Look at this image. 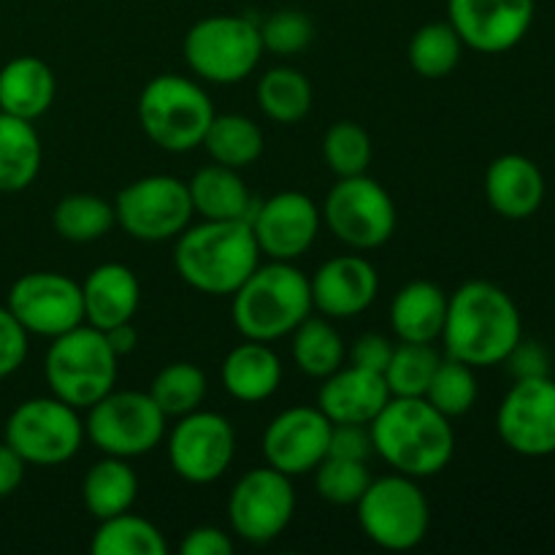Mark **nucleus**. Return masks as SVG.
<instances>
[{
	"label": "nucleus",
	"instance_id": "9b49d317",
	"mask_svg": "<svg viewBox=\"0 0 555 555\" xmlns=\"http://www.w3.org/2000/svg\"><path fill=\"white\" fill-rule=\"evenodd\" d=\"M325 228L350 249H377L396 231V204L369 173L345 177L328 190L320 209Z\"/></svg>",
	"mask_w": 555,
	"mask_h": 555
},
{
	"label": "nucleus",
	"instance_id": "423d86ee",
	"mask_svg": "<svg viewBox=\"0 0 555 555\" xmlns=\"http://www.w3.org/2000/svg\"><path fill=\"white\" fill-rule=\"evenodd\" d=\"M215 114L204 87L179 74L155 76L139 95V125L144 135L177 155L204 144Z\"/></svg>",
	"mask_w": 555,
	"mask_h": 555
},
{
	"label": "nucleus",
	"instance_id": "de8ad7c7",
	"mask_svg": "<svg viewBox=\"0 0 555 555\" xmlns=\"http://www.w3.org/2000/svg\"><path fill=\"white\" fill-rule=\"evenodd\" d=\"M25 459L11 444L0 442V499H9L20 491L25 480Z\"/></svg>",
	"mask_w": 555,
	"mask_h": 555
},
{
	"label": "nucleus",
	"instance_id": "58836bf2",
	"mask_svg": "<svg viewBox=\"0 0 555 555\" xmlns=\"http://www.w3.org/2000/svg\"><path fill=\"white\" fill-rule=\"evenodd\" d=\"M323 157L331 171L336 173V179L366 173L369 163H372V139L358 122L341 119L325 130Z\"/></svg>",
	"mask_w": 555,
	"mask_h": 555
},
{
	"label": "nucleus",
	"instance_id": "c756f323",
	"mask_svg": "<svg viewBox=\"0 0 555 555\" xmlns=\"http://www.w3.org/2000/svg\"><path fill=\"white\" fill-rule=\"evenodd\" d=\"M204 146L209 157L228 168H247L263 155V130L258 122L244 114H215L209 130L204 135Z\"/></svg>",
	"mask_w": 555,
	"mask_h": 555
},
{
	"label": "nucleus",
	"instance_id": "c9c22d12",
	"mask_svg": "<svg viewBox=\"0 0 555 555\" xmlns=\"http://www.w3.org/2000/svg\"><path fill=\"white\" fill-rule=\"evenodd\" d=\"M206 390H209V379L204 369L190 361L168 363L150 385V396L166 417H182L201 410Z\"/></svg>",
	"mask_w": 555,
	"mask_h": 555
},
{
	"label": "nucleus",
	"instance_id": "4c0bfd02",
	"mask_svg": "<svg viewBox=\"0 0 555 555\" xmlns=\"http://www.w3.org/2000/svg\"><path fill=\"white\" fill-rule=\"evenodd\" d=\"M477 393H480V388H477L475 369L448 356L439 361L431 385H428L423 399H426L434 410H439L444 417L453 421V417L466 415V412L475 406Z\"/></svg>",
	"mask_w": 555,
	"mask_h": 555
},
{
	"label": "nucleus",
	"instance_id": "39448f33",
	"mask_svg": "<svg viewBox=\"0 0 555 555\" xmlns=\"http://www.w3.org/2000/svg\"><path fill=\"white\" fill-rule=\"evenodd\" d=\"M119 356L108 345L106 334L90 323H81L54 336L43 358V377L49 390L76 410H90L108 390H114Z\"/></svg>",
	"mask_w": 555,
	"mask_h": 555
},
{
	"label": "nucleus",
	"instance_id": "aec40b11",
	"mask_svg": "<svg viewBox=\"0 0 555 555\" xmlns=\"http://www.w3.org/2000/svg\"><path fill=\"white\" fill-rule=\"evenodd\" d=\"M309 291L323 318L350 320L377 301L379 274L363 255H336L309 276Z\"/></svg>",
	"mask_w": 555,
	"mask_h": 555
},
{
	"label": "nucleus",
	"instance_id": "a19ab883",
	"mask_svg": "<svg viewBox=\"0 0 555 555\" xmlns=\"http://www.w3.org/2000/svg\"><path fill=\"white\" fill-rule=\"evenodd\" d=\"M266 52L274 54H298L312 43L314 25L304 11L280 9L260 25Z\"/></svg>",
	"mask_w": 555,
	"mask_h": 555
},
{
	"label": "nucleus",
	"instance_id": "bb28decb",
	"mask_svg": "<svg viewBox=\"0 0 555 555\" xmlns=\"http://www.w3.org/2000/svg\"><path fill=\"white\" fill-rule=\"evenodd\" d=\"M188 188L195 215L204 220H249L258 206L236 168L220 163L198 168Z\"/></svg>",
	"mask_w": 555,
	"mask_h": 555
},
{
	"label": "nucleus",
	"instance_id": "b1692460",
	"mask_svg": "<svg viewBox=\"0 0 555 555\" xmlns=\"http://www.w3.org/2000/svg\"><path fill=\"white\" fill-rule=\"evenodd\" d=\"M220 383L231 399L242 404L269 401L282 385V361L269 341L244 339L233 347L220 366Z\"/></svg>",
	"mask_w": 555,
	"mask_h": 555
},
{
	"label": "nucleus",
	"instance_id": "ddd939ff",
	"mask_svg": "<svg viewBox=\"0 0 555 555\" xmlns=\"http://www.w3.org/2000/svg\"><path fill=\"white\" fill-rule=\"evenodd\" d=\"M296 515L293 477L274 466L249 469L238 477L228 499V520L238 540L249 545H269L287 531Z\"/></svg>",
	"mask_w": 555,
	"mask_h": 555
},
{
	"label": "nucleus",
	"instance_id": "f3484780",
	"mask_svg": "<svg viewBox=\"0 0 555 555\" xmlns=\"http://www.w3.org/2000/svg\"><path fill=\"white\" fill-rule=\"evenodd\" d=\"M320 222H323V215L318 204L298 190H282L271 195L263 204L255 206L249 217L260 255L269 260H285V263H293L312 249Z\"/></svg>",
	"mask_w": 555,
	"mask_h": 555
},
{
	"label": "nucleus",
	"instance_id": "20e7f679",
	"mask_svg": "<svg viewBox=\"0 0 555 555\" xmlns=\"http://www.w3.org/2000/svg\"><path fill=\"white\" fill-rule=\"evenodd\" d=\"M231 318L244 339L276 341L312 314L309 276L285 260H269L236 287Z\"/></svg>",
	"mask_w": 555,
	"mask_h": 555
},
{
	"label": "nucleus",
	"instance_id": "7c9ffc66",
	"mask_svg": "<svg viewBox=\"0 0 555 555\" xmlns=\"http://www.w3.org/2000/svg\"><path fill=\"white\" fill-rule=\"evenodd\" d=\"M291 352L296 366L307 377L325 379L336 369L345 366L347 347L328 318H312L309 314L291 334Z\"/></svg>",
	"mask_w": 555,
	"mask_h": 555
},
{
	"label": "nucleus",
	"instance_id": "dca6fc26",
	"mask_svg": "<svg viewBox=\"0 0 555 555\" xmlns=\"http://www.w3.org/2000/svg\"><path fill=\"white\" fill-rule=\"evenodd\" d=\"M5 307L25 325L27 334L54 336L85 323L81 285L60 271H30L11 285Z\"/></svg>",
	"mask_w": 555,
	"mask_h": 555
},
{
	"label": "nucleus",
	"instance_id": "79ce46f5",
	"mask_svg": "<svg viewBox=\"0 0 555 555\" xmlns=\"http://www.w3.org/2000/svg\"><path fill=\"white\" fill-rule=\"evenodd\" d=\"M27 336L30 334L14 318V312L9 307H0V379L20 372L22 363L27 361V350H30Z\"/></svg>",
	"mask_w": 555,
	"mask_h": 555
},
{
	"label": "nucleus",
	"instance_id": "ea45409f",
	"mask_svg": "<svg viewBox=\"0 0 555 555\" xmlns=\"http://www.w3.org/2000/svg\"><path fill=\"white\" fill-rule=\"evenodd\" d=\"M312 475L320 496L336 507H356L369 482L374 480L366 461L336 459V455H325Z\"/></svg>",
	"mask_w": 555,
	"mask_h": 555
},
{
	"label": "nucleus",
	"instance_id": "c03bdc74",
	"mask_svg": "<svg viewBox=\"0 0 555 555\" xmlns=\"http://www.w3.org/2000/svg\"><path fill=\"white\" fill-rule=\"evenodd\" d=\"M504 363H507L509 374H513L515 379L547 377V374H551V356H547L545 347L537 345V341L520 339Z\"/></svg>",
	"mask_w": 555,
	"mask_h": 555
},
{
	"label": "nucleus",
	"instance_id": "49530a36",
	"mask_svg": "<svg viewBox=\"0 0 555 555\" xmlns=\"http://www.w3.org/2000/svg\"><path fill=\"white\" fill-rule=\"evenodd\" d=\"M179 553L182 555H231L233 540L222 529L215 526H198V529L188 531L179 542Z\"/></svg>",
	"mask_w": 555,
	"mask_h": 555
},
{
	"label": "nucleus",
	"instance_id": "1a4fd4ad",
	"mask_svg": "<svg viewBox=\"0 0 555 555\" xmlns=\"http://www.w3.org/2000/svg\"><path fill=\"white\" fill-rule=\"evenodd\" d=\"M160 406L144 390H108L87 410L85 437L103 455L139 459L152 453L166 437Z\"/></svg>",
	"mask_w": 555,
	"mask_h": 555
},
{
	"label": "nucleus",
	"instance_id": "f03ea898",
	"mask_svg": "<svg viewBox=\"0 0 555 555\" xmlns=\"http://www.w3.org/2000/svg\"><path fill=\"white\" fill-rule=\"evenodd\" d=\"M374 453L393 472L406 477H437L455 455V431L450 417L434 410L423 396H390L377 417L369 423Z\"/></svg>",
	"mask_w": 555,
	"mask_h": 555
},
{
	"label": "nucleus",
	"instance_id": "cd10ccee",
	"mask_svg": "<svg viewBox=\"0 0 555 555\" xmlns=\"http://www.w3.org/2000/svg\"><path fill=\"white\" fill-rule=\"evenodd\" d=\"M135 496H139V477L128 459L103 455L87 469L85 480H81V502L95 520L128 513L135 504Z\"/></svg>",
	"mask_w": 555,
	"mask_h": 555
},
{
	"label": "nucleus",
	"instance_id": "412c9836",
	"mask_svg": "<svg viewBox=\"0 0 555 555\" xmlns=\"http://www.w3.org/2000/svg\"><path fill=\"white\" fill-rule=\"evenodd\" d=\"M390 401L388 383L379 372L356 366H339L323 379L318 390V410L331 423L369 426Z\"/></svg>",
	"mask_w": 555,
	"mask_h": 555
},
{
	"label": "nucleus",
	"instance_id": "6ab92c4d",
	"mask_svg": "<svg viewBox=\"0 0 555 555\" xmlns=\"http://www.w3.org/2000/svg\"><path fill=\"white\" fill-rule=\"evenodd\" d=\"M334 423L318 406H291L280 412L263 431V459L287 477L312 475L328 455Z\"/></svg>",
	"mask_w": 555,
	"mask_h": 555
},
{
	"label": "nucleus",
	"instance_id": "a18cd8bd",
	"mask_svg": "<svg viewBox=\"0 0 555 555\" xmlns=\"http://www.w3.org/2000/svg\"><path fill=\"white\" fill-rule=\"evenodd\" d=\"M396 345L390 339H385L383 334H363L352 341L350 347V363L356 366L369 369V372H385L390 356H393Z\"/></svg>",
	"mask_w": 555,
	"mask_h": 555
},
{
	"label": "nucleus",
	"instance_id": "5701e85b",
	"mask_svg": "<svg viewBox=\"0 0 555 555\" xmlns=\"http://www.w3.org/2000/svg\"><path fill=\"white\" fill-rule=\"evenodd\" d=\"M85 323L108 331L133 323L141 307V282L125 263H101L81 282Z\"/></svg>",
	"mask_w": 555,
	"mask_h": 555
},
{
	"label": "nucleus",
	"instance_id": "7ed1b4c3",
	"mask_svg": "<svg viewBox=\"0 0 555 555\" xmlns=\"http://www.w3.org/2000/svg\"><path fill=\"white\" fill-rule=\"evenodd\" d=\"M260 249L249 220H204L177 236L173 269L179 280L206 296H233L258 269Z\"/></svg>",
	"mask_w": 555,
	"mask_h": 555
},
{
	"label": "nucleus",
	"instance_id": "2f4dec72",
	"mask_svg": "<svg viewBox=\"0 0 555 555\" xmlns=\"http://www.w3.org/2000/svg\"><path fill=\"white\" fill-rule=\"evenodd\" d=\"M312 85L307 76L291 65L266 70L258 81V106L271 122L296 125L312 108Z\"/></svg>",
	"mask_w": 555,
	"mask_h": 555
},
{
	"label": "nucleus",
	"instance_id": "4468645a",
	"mask_svg": "<svg viewBox=\"0 0 555 555\" xmlns=\"http://www.w3.org/2000/svg\"><path fill=\"white\" fill-rule=\"evenodd\" d=\"M236 459V431L220 412L195 410L177 417L168 434L171 469L193 486L217 482Z\"/></svg>",
	"mask_w": 555,
	"mask_h": 555
},
{
	"label": "nucleus",
	"instance_id": "2eb2a0df",
	"mask_svg": "<svg viewBox=\"0 0 555 555\" xmlns=\"http://www.w3.org/2000/svg\"><path fill=\"white\" fill-rule=\"evenodd\" d=\"M496 431L513 453L547 459L555 453V379H515L496 412Z\"/></svg>",
	"mask_w": 555,
	"mask_h": 555
},
{
	"label": "nucleus",
	"instance_id": "37998d69",
	"mask_svg": "<svg viewBox=\"0 0 555 555\" xmlns=\"http://www.w3.org/2000/svg\"><path fill=\"white\" fill-rule=\"evenodd\" d=\"M374 453L372 431L369 426H356V423H334L328 439V455L350 461H369Z\"/></svg>",
	"mask_w": 555,
	"mask_h": 555
},
{
	"label": "nucleus",
	"instance_id": "f704fd0d",
	"mask_svg": "<svg viewBox=\"0 0 555 555\" xmlns=\"http://www.w3.org/2000/svg\"><path fill=\"white\" fill-rule=\"evenodd\" d=\"M464 54V41L450 22H428L412 36L406 57L423 79H444L453 74Z\"/></svg>",
	"mask_w": 555,
	"mask_h": 555
},
{
	"label": "nucleus",
	"instance_id": "e433bc0d",
	"mask_svg": "<svg viewBox=\"0 0 555 555\" xmlns=\"http://www.w3.org/2000/svg\"><path fill=\"white\" fill-rule=\"evenodd\" d=\"M439 361L442 358L434 350V345H423V341H401V345H396L393 356H390L388 366L383 372L390 396H404V399L426 396Z\"/></svg>",
	"mask_w": 555,
	"mask_h": 555
},
{
	"label": "nucleus",
	"instance_id": "a878e982",
	"mask_svg": "<svg viewBox=\"0 0 555 555\" xmlns=\"http://www.w3.org/2000/svg\"><path fill=\"white\" fill-rule=\"evenodd\" d=\"M448 293L428 280L406 282L390 301V328L399 341L434 345L442 336Z\"/></svg>",
	"mask_w": 555,
	"mask_h": 555
},
{
	"label": "nucleus",
	"instance_id": "c85d7f7f",
	"mask_svg": "<svg viewBox=\"0 0 555 555\" xmlns=\"http://www.w3.org/2000/svg\"><path fill=\"white\" fill-rule=\"evenodd\" d=\"M43 150L30 119L0 112V193H22L41 171Z\"/></svg>",
	"mask_w": 555,
	"mask_h": 555
},
{
	"label": "nucleus",
	"instance_id": "f8f14e48",
	"mask_svg": "<svg viewBox=\"0 0 555 555\" xmlns=\"http://www.w3.org/2000/svg\"><path fill=\"white\" fill-rule=\"evenodd\" d=\"M114 215L128 236L139 242H168L190 225L195 209L188 182L168 173H150L119 190Z\"/></svg>",
	"mask_w": 555,
	"mask_h": 555
},
{
	"label": "nucleus",
	"instance_id": "f257e3e1",
	"mask_svg": "<svg viewBox=\"0 0 555 555\" xmlns=\"http://www.w3.org/2000/svg\"><path fill=\"white\" fill-rule=\"evenodd\" d=\"M439 339L444 341L448 356L464 361L466 366H499L524 339L518 304L493 282H464L453 296H448V314Z\"/></svg>",
	"mask_w": 555,
	"mask_h": 555
},
{
	"label": "nucleus",
	"instance_id": "6e6552de",
	"mask_svg": "<svg viewBox=\"0 0 555 555\" xmlns=\"http://www.w3.org/2000/svg\"><path fill=\"white\" fill-rule=\"evenodd\" d=\"M358 526L383 551H415L431 526V507L415 477L393 472L369 482L356 504Z\"/></svg>",
	"mask_w": 555,
	"mask_h": 555
},
{
	"label": "nucleus",
	"instance_id": "72a5a7b5",
	"mask_svg": "<svg viewBox=\"0 0 555 555\" xmlns=\"http://www.w3.org/2000/svg\"><path fill=\"white\" fill-rule=\"evenodd\" d=\"M52 225L60 238L74 244L98 242L117 225L114 204H108L101 195L74 193L65 195L52 211Z\"/></svg>",
	"mask_w": 555,
	"mask_h": 555
},
{
	"label": "nucleus",
	"instance_id": "4be33fe9",
	"mask_svg": "<svg viewBox=\"0 0 555 555\" xmlns=\"http://www.w3.org/2000/svg\"><path fill=\"white\" fill-rule=\"evenodd\" d=\"M488 206L507 220H526L537 215L545 201V177L531 157L509 152L499 155L486 168L482 179Z\"/></svg>",
	"mask_w": 555,
	"mask_h": 555
},
{
	"label": "nucleus",
	"instance_id": "09e8293b",
	"mask_svg": "<svg viewBox=\"0 0 555 555\" xmlns=\"http://www.w3.org/2000/svg\"><path fill=\"white\" fill-rule=\"evenodd\" d=\"M108 339V345H112V350L117 352L119 358L122 356H130V352L135 350V341H139V334H135L133 323H122V325H114V328L103 331Z\"/></svg>",
	"mask_w": 555,
	"mask_h": 555
},
{
	"label": "nucleus",
	"instance_id": "393cba45",
	"mask_svg": "<svg viewBox=\"0 0 555 555\" xmlns=\"http://www.w3.org/2000/svg\"><path fill=\"white\" fill-rule=\"evenodd\" d=\"M57 95L54 70L41 57L22 54L0 68V112L36 122Z\"/></svg>",
	"mask_w": 555,
	"mask_h": 555
},
{
	"label": "nucleus",
	"instance_id": "9d476101",
	"mask_svg": "<svg viewBox=\"0 0 555 555\" xmlns=\"http://www.w3.org/2000/svg\"><path fill=\"white\" fill-rule=\"evenodd\" d=\"M79 410L57 396H38L16 406L5 421V444L33 466H60L79 453L85 442Z\"/></svg>",
	"mask_w": 555,
	"mask_h": 555
},
{
	"label": "nucleus",
	"instance_id": "a211bd4d",
	"mask_svg": "<svg viewBox=\"0 0 555 555\" xmlns=\"http://www.w3.org/2000/svg\"><path fill=\"white\" fill-rule=\"evenodd\" d=\"M534 0H448V22L464 47L502 54L518 47L534 25Z\"/></svg>",
	"mask_w": 555,
	"mask_h": 555
},
{
	"label": "nucleus",
	"instance_id": "473e14b6",
	"mask_svg": "<svg viewBox=\"0 0 555 555\" xmlns=\"http://www.w3.org/2000/svg\"><path fill=\"white\" fill-rule=\"evenodd\" d=\"M90 551L92 555H166L168 545L152 520L128 509L114 518L98 520Z\"/></svg>",
	"mask_w": 555,
	"mask_h": 555
},
{
	"label": "nucleus",
	"instance_id": "0eeeda50",
	"mask_svg": "<svg viewBox=\"0 0 555 555\" xmlns=\"http://www.w3.org/2000/svg\"><path fill=\"white\" fill-rule=\"evenodd\" d=\"M184 63L209 85H238L258 68L263 57L260 25L249 16H204L188 30L182 43Z\"/></svg>",
	"mask_w": 555,
	"mask_h": 555
}]
</instances>
